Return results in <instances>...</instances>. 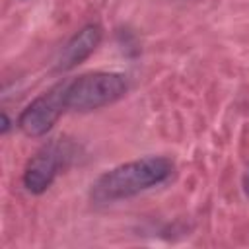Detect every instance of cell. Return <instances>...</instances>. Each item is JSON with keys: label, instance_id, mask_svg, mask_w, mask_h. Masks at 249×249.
<instances>
[{"label": "cell", "instance_id": "8992f818", "mask_svg": "<svg viewBox=\"0 0 249 249\" xmlns=\"http://www.w3.org/2000/svg\"><path fill=\"white\" fill-rule=\"evenodd\" d=\"M8 128H10V119H8V115H6V113H2V126H0V132H2V134H6V132H8Z\"/></svg>", "mask_w": 249, "mask_h": 249}, {"label": "cell", "instance_id": "5b68a950", "mask_svg": "<svg viewBox=\"0 0 249 249\" xmlns=\"http://www.w3.org/2000/svg\"><path fill=\"white\" fill-rule=\"evenodd\" d=\"M101 37H103V31L97 23H88L84 25L82 29H78L70 39L68 43L62 47L58 58H56V64L54 68L58 72H66V70H72L74 66H78L80 62H84L101 43Z\"/></svg>", "mask_w": 249, "mask_h": 249}, {"label": "cell", "instance_id": "7a4b0ae2", "mask_svg": "<svg viewBox=\"0 0 249 249\" xmlns=\"http://www.w3.org/2000/svg\"><path fill=\"white\" fill-rule=\"evenodd\" d=\"M128 86L123 74L117 72H86L78 78L66 80L64 101L68 111L88 113L101 107H107L121 97H124Z\"/></svg>", "mask_w": 249, "mask_h": 249}, {"label": "cell", "instance_id": "6da1fadb", "mask_svg": "<svg viewBox=\"0 0 249 249\" xmlns=\"http://www.w3.org/2000/svg\"><path fill=\"white\" fill-rule=\"evenodd\" d=\"M175 173V163L165 156H146L121 163L101 173L89 191V196L97 204L117 202L136 196L148 189H154Z\"/></svg>", "mask_w": 249, "mask_h": 249}, {"label": "cell", "instance_id": "3957f363", "mask_svg": "<svg viewBox=\"0 0 249 249\" xmlns=\"http://www.w3.org/2000/svg\"><path fill=\"white\" fill-rule=\"evenodd\" d=\"M64 86H66V80L54 84L45 93L37 95L19 113L18 128L25 136H29V138L45 136L56 124V121L62 117V113L68 111L66 109V101H64Z\"/></svg>", "mask_w": 249, "mask_h": 249}, {"label": "cell", "instance_id": "277c9868", "mask_svg": "<svg viewBox=\"0 0 249 249\" xmlns=\"http://www.w3.org/2000/svg\"><path fill=\"white\" fill-rule=\"evenodd\" d=\"M66 158V148L60 140H53L39 148L27 161L23 171V187L31 195H43L56 179Z\"/></svg>", "mask_w": 249, "mask_h": 249}]
</instances>
